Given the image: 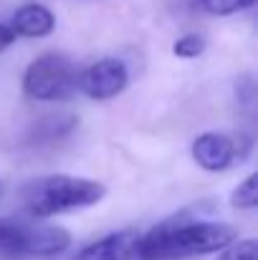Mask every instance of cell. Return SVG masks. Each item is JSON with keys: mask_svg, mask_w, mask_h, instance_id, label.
Masks as SVG:
<instances>
[{"mask_svg": "<svg viewBox=\"0 0 258 260\" xmlns=\"http://www.w3.org/2000/svg\"><path fill=\"white\" fill-rule=\"evenodd\" d=\"M238 233L218 220H167L150 233H142L137 260H190L218 253Z\"/></svg>", "mask_w": 258, "mask_h": 260, "instance_id": "1", "label": "cell"}, {"mask_svg": "<svg viewBox=\"0 0 258 260\" xmlns=\"http://www.w3.org/2000/svg\"><path fill=\"white\" fill-rule=\"evenodd\" d=\"M23 205L31 217H53L74 210H84L106 197V187L96 179L71 174H46L23 184Z\"/></svg>", "mask_w": 258, "mask_h": 260, "instance_id": "2", "label": "cell"}, {"mask_svg": "<svg viewBox=\"0 0 258 260\" xmlns=\"http://www.w3.org/2000/svg\"><path fill=\"white\" fill-rule=\"evenodd\" d=\"M76 76L79 69L69 56L48 51L25 66L20 88L33 101H64L76 93Z\"/></svg>", "mask_w": 258, "mask_h": 260, "instance_id": "3", "label": "cell"}, {"mask_svg": "<svg viewBox=\"0 0 258 260\" xmlns=\"http://www.w3.org/2000/svg\"><path fill=\"white\" fill-rule=\"evenodd\" d=\"M192 159L205 172H225L236 162H243L251 152V139L243 134L233 137L225 132H203L192 142Z\"/></svg>", "mask_w": 258, "mask_h": 260, "instance_id": "4", "label": "cell"}, {"mask_svg": "<svg viewBox=\"0 0 258 260\" xmlns=\"http://www.w3.org/2000/svg\"><path fill=\"white\" fill-rule=\"evenodd\" d=\"M129 86V69L122 58H101L76 76V91H81L91 101L117 99Z\"/></svg>", "mask_w": 258, "mask_h": 260, "instance_id": "5", "label": "cell"}, {"mask_svg": "<svg viewBox=\"0 0 258 260\" xmlns=\"http://www.w3.org/2000/svg\"><path fill=\"white\" fill-rule=\"evenodd\" d=\"M142 230H117L76 253L74 260H137L139 258Z\"/></svg>", "mask_w": 258, "mask_h": 260, "instance_id": "6", "label": "cell"}, {"mask_svg": "<svg viewBox=\"0 0 258 260\" xmlns=\"http://www.w3.org/2000/svg\"><path fill=\"white\" fill-rule=\"evenodd\" d=\"M8 25L18 38H46L56 28V15L41 3H25L13 13Z\"/></svg>", "mask_w": 258, "mask_h": 260, "instance_id": "7", "label": "cell"}, {"mask_svg": "<svg viewBox=\"0 0 258 260\" xmlns=\"http://www.w3.org/2000/svg\"><path fill=\"white\" fill-rule=\"evenodd\" d=\"M71 248V235L56 225H31L28 233V258H51Z\"/></svg>", "mask_w": 258, "mask_h": 260, "instance_id": "8", "label": "cell"}, {"mask_svg": "<svg viewBox=\"0 0 258 260\" xmlns=\"http://www.w3.org/2000/svg\"><path fill=\"white\" fill-rule=\"evenodd\" d=\"M28 233L31 225L0 217V255L28 258Z\"/></svg>", "mask_w": 258, "mask_h": 260, "instance_id": "9", "label": "cell"}, {"mask_svg": "<svg viewBox=\"0 0 258 260\" xmlns=\"http://www.w3.org/2000/svg\"><path fill=\"white\" fill-rule=\"evenodd\" d=\"M195 3L203 13L215 15V18H228V15L243 13L256 5V0H195Z\"/></svg>", "mask_w": 258, "mask_h": 260, "instance_id": "10", "label": "cell"}, {"mask_svg": "<svg viewBox=\"0 0 258 260\" xmlns=\"http://www.w3.org/2000/svg\"><path fill=\"white\" fill-rule=\"evenodd\" d=\"M231 205L236 210H256L258 207V174H248L231 194Z\"/></svg>", "mask_w": 258, "mask_h": 260, "instance_id": "11", "label": "cell"}, {"mask_svg": "<svg viewBox=\"0 0 258 260\" xmlns=\"http://www.w3.org/2000/svg\"><path fill=\"white\" fill-rule=\"evenodd\" d=\"M218 260H258V243L253 238H236L218 250Z\"/></svg>", "mask_w": 258, "mask_h": 260, "instance_id": "12", "label": "cell"}, {"mask_svg": "<svg viewBox=\"0 0 258 260\" xmlns=\"http://www.w3.org/2000/svg\"><path fill=\"white\" fill-rule=\"evenodd\" d=\"M205 38L200 33H185L180 36L175 43H172V53L177 58H185V61H192V58H200L205 53Z\"/></svg>", "mask_w": 258, "mask_h": 260, "instance_id": "13", "label": "cell"}, {"mask_svg": "<svg viewBox=\"0 0 258 260\" xmlns=\"http://www.w3.org/2000/svg\"><path fill=\"white\" fill-rule=\"evenodd\" d=\"M15 38H18V36H15V30H13L8 23H0V53H3V51H8V48L15 43Z\"/></svg>", "mask_w": 258, "mask_h": 260, "instance_id": "14", "label": "cell"}, {"mask_svg": "<svg viewBox=\"0 0 258 260\" xmlns=\"http://www.w3.org/2000/svg\"><path fill=\"white\" fill-rule=\"evenodd\" d=\"M3 192H5V182L0 179V197H3Z\"/></svg>", "mask_w": 258, "mask_h": 260, "instance_id": "15", "label": "cell"}]
</instances>
